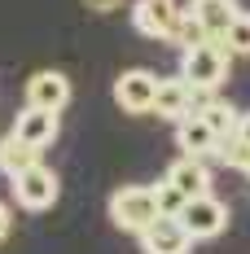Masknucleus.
Wrapping results in <instances>:
<instances>
[{"label":"nucleus","instance_id":"f03ea898","mask_svg":"<svg viewBox=\"0 0 250 254\" xmlns=\"http://www.w3.org/2000/svg\"><path fill=\"white\" fill-rule=\"evenodd\" d=\"M180 75L198 88L202 97H215V88L228 79V44L224 40H206L180 53Z\"/></svg>","mask_w":250,"mask_h":254},{"label":"nucleus","instance_id":"412c9836","mask_svg":"<svg viewBox=\"0 0 250 254\" xmlns=\"http://www.w3.org/2000/svg\"><path fill=\"white\" fill-rule=\"evenodd\" d=\"M9 228H13V219H9V206L0 202V241H4V237H9Z\"/></svg>","mask_w":250,"mask_h":254},{"label":"nucleus","instance_id":"39448f33","mask_svg":"<svg viewBox=\"0 0 250 254\" xmlns=\"http://www.w3.org/2000/svg\"><path fill=\"white\" fill-rule=\"evenodd\" d=\"M180 9H175V0H136L132 4V26L141 31V35H150V40H175V26H180Z\"/></svg>","mask_w":250,"mask_h":254},{"label":"nucleus","instance_id":"ddd939ff","mask_svg":"<svg viewBox=\"0 0 250 254\" xmlns=\"http://www.w3.org/2000/svg\"><path fill=\"white\" fill-rule=\"evenodd\" d=\"M237 13H242L237 0H198V4H193V18L202 22L206 40H224L228 26L237 22Z\"/></svg>","mask_w":250,"mask_h":254},{"label":"nucleus","instance_id":"f257e3e1","mask_svg":"<svg viewBox=\"0 0 250 254\" xmlns=\"http://www.w3.org/2000/svg\"><path fill=\"white\" fill-rule=\"evenodd\" d=\"M163 215H158V197H154V184H123L110 193V224L123 232H141L154 228Z\"/></svg>","mask_w":250,"mask_h":254},{"label":"nucleus","instance_id":"aec40b11","mask_svg":"<svg viewBox=\"0 0 250 254\" xmlns=\"http://www.w3.org/2000/svg\"><path fill=\"white\" fill-rule=\"evenodd\" d=\"M83 4H88L92 13H114V9H123L127 0H83Z\"/></svg>","mask_w":250,"mask_h":254},{"label":"nucleus","instance_id":"9b49d317","mask_svg":"<svg viewBox=\"0 0 250 254\" xmlns=\"http://www.w3.org/2000/svg\"><path fill=\"white\" fill-rule=\"evenodd\" d=\"M167 180H171V184L189 197V202L211 193V167H206L202 158H175L171 167H167Z\"/></svg>","mask_w":250,"mask_h":254},{"label":"nucleus","instance_id":"2eb2a0df","mask_svg":"<svg viewBox=\"0 0 250 254\" xmlns=\"http://www.w3.org/2000/svg\"><path fill=\"white\" fill-rule=\"evenodd\" d=\"M31 167H40V149H31L26 140H18L13 131L0 140V171L9 180H18L22 171H31Z\"/></svg>","mask_w":250,"mask_h":254},{"label":"nucleus","instance_id":"9d476101","mask_svg":"<svg viewBox=\"0 0 250 254\" xmlns=\"http://www.w3.org/2000/svg\"><path fill=\"white\" fill-rule=\"evenodd\" d=\"M141 250L145 254H189L193 250V237L180 219H158L154 228L141 232Z\"/></svg>","mask_w":250,"mask_h":254},{"label":"nucleus","instance_id":"1a4fd4ad","mask_svg":"<svg viewBox=\"0 0 250 254\" xmlns=\"http://www.w3.org/2000/svg\"><path fill=\"white\" fill-rule=\"evenodd\" d=\"M57 131H62L57 114L35 110V105H22V110H18V119H13V136H18V140H26L31 149H49L53 140H57Z\"/></svg>","mask_w":250,"mask_h":254},{"label":"nucleus","instance_id":"6ab92c4d","mask_svg":"<svg viewBox=\"0 0 250 254\" xmlns=\"http://www.w3.org/2000/svg\"><path fill=\"white\" fill-rule=\"evenodd\" d=\"M224 44H228V53H250V13H246V9L237 13V22L228 26Z\"/></svg>","mask_w":250,"mask_h":254},{"label":"nucleus","instance_id":"4be33fe9","mask_svg":"<svg viewBox=\"0 0 250 254\" xmlns=\"http://www.w3.org/2000/svg\"><path fill=\"white\" fill-rule=\"evenodd\" d=\"M237 136L250 145V110H242V123H237Z\"/></svg>","mask_w":250,"mask_h":254},{"label":"nucleus","instance_id":"7ed1b4c3","mask_svg":"<svg viewBox=\"0 0 250 254\" xmlns=\"http://www.w3.org/2000/svg\"><path fill=\"white\" fill-rule=\"evenodd\" d=\"M9 189H13V202L22 206V210L40 215V210L57 206V193H62V180H57V171H49V167L40 162V167L22 171L18 180H9Z\"/></svg>","mask_w":250,"mask_h":254},{"label":"nucleus","instance_id":"0eeeda50","mask_svg":"<svg viewBox=\"0 0 250 254\" xmlns=\"http://www.w3.org/2000/svg\"><path fill=\"white\" fill-rule=\"evenodd\" d=\"M180 224L189 228V237L193 241H211V237H220V232L228 228V206L220 202V197H193V202L184 206V215H180Z\"/></svg>","mask_w":250,"mask_h":254},{"label":"nucleus","instance_id":"dca6fc26","mask_svg":"<svg viewBox=\"0 0 250 254\" xmlns=\"http://www.w3.org/2000/svg\"><path fill=\"white\" fill-rule=\"evenodd\" d=\"M154 197H158V215H163V219H180V215H184V206H189V197H184L167 176L154 184Z\"/></svg>","mask_w":250,"mask_h":254},{"label":"nucleus","instance_id":"4468645a","mask_svg":"<svg viewBox=\"0 0 250 254\" xmlns=\"http://www.w3.org/2000/svg\"><path fill=\"white\" fill-rule=\"evenodd\" d=\"M198 119H202L206 127H211V131H215L220 140H224V136H237L242 110H237V105H228L224 97H202V105H198Z\"/></svg>","mask_w":250,"mask_h":254},{"label":"nucleus","instance_id":"f3484780","mask_svg":"<svg viewBox=\"0 0 250 254\" xmlns=\"http://www.w3.org/2000/svg\"><path fill=\"white\" fill-rule=\"evenodd\" d=\"M215 158H220L224 167L246 171V167H250V145L242 140V136H224V140H220V149H215Z\"/></svg>","mask_w":250,"mask_h":254},{"label":"nucleus","instance_id":"5701e85b","mask_svg":"<svg viewBox=\"0 0 250 254\" xmlns=\"http://www.w3.org/2000/svg\"><path fill=\"white\" fill-rule=\"evenodd\" d=\"M246 180H250V167H246Z\"/></svg>","mask_w":250,"mask_h":254},{"label":"nucleus","instance_id":"6e6552de","mask_svg":"<svg viewBox=\"0 0 250 254\" xmlns=\"http://www.w3.org/2000/svg\"><path fill=\"white\" fill-rule=\"evenodd\" d=\"M66 101H71V79L62 75V70H35V75L26 79V105L62 114Z\"/></svg>","mask_w":250,"mask_h":254},{"label":"nucleus","instance_id":"423d86ee","mask_svg":"<svg viewBox=\"0 0 250 254\" xmlns=\"http://www.w3.org/2000/svg\"><path fill=\"white\" fill-rule=\"evenodd\" d=\"M154 97H158V75H154V70L132 66V70H123V75L114 79V101H119V110H127V114H150Z\"/></svg>","mask_w":250,"mask_h":254},{"label":"nucleus","instance_id":"20e7f679","mask_svg":"<svg viewBox=\"0 0 250 254\" xmlns=\"http://www.w3.org/2000/svg\"><path fill=\"white\" fill-rule=\"evenodd\" d=\"M198 105H202V92L184 75L158 79V97H154V114H158V119H167V123H184V119L198 114Z\"/></svg>","mask_w":250,"mask_h":254},{"label":"nucleus","instance_id":"a211bd4d","mask_svg":"<svg viewBox=\"0 0 250 254\" xmlns=\"http://www.w3.org/2000/svg\"><path fill=\"white\" fill-rule=\"evenodd\" d=\"M175 49L184 53V49H193V44H206V31H202V22L189 13V18H180V26H175V40H171Z\"/></svg>","mask_w":250,"mask_h":254},{"label":"nucleus","instance_id":"f8f14e48","mask_svg":"<svg viewBox=\"0 0 250 254\" xmlns=\"http://www.w3.org/2000/svg\"><path fill=\"white\" fill-rule=\"evenodd\" d=\"M175 145H180V153H184V158H215L220 136H215V131H211V127L193 114V119L175 123Z\"/></svg>","mask_w":250,"mask_h":254}]
</instances>
